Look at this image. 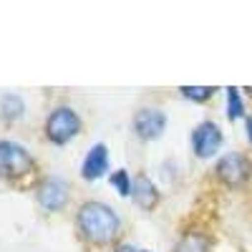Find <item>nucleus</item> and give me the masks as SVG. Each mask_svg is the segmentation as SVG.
<instances>
[{
    "label": "nucleus",
    "mask_w": 252,
    "mask_h": 252,
    "mask_svg": "<svg viewBox=\"0 0 252 252\" xmlns=\"http://www.w3.org/2000/svg\"><path fill=\"white\" fill-rule=\"evenodd\" d=\"M83 134V119L71 103H58L43 119V139L51 146H68Z\"/></svg>",
    "instance_id": "2"
},
{
    "label": "nucleus",
    "mask_w": 252,
    "mask_h": 252,
    "mask_svg": "<svg viewBox=\"0 0 252 252\" xmlns=\"http://www.w3.org/2000/svg\"><path fill=\"white\" fill-rule=\"evenodd\" d=\"M139 252H152V250H139Z\"/></svg>",
    "instance_id": "18"
},
{
    "label": "nucleus",
    "mask_w": 252,
    "mask_h": 252,
    "mask_svg": "<svg viewBox=\"0 0 252 252\" xmlns=\"http://www.w3.org/2000/svg\"><path fill=\"white\" fill-rule=\"evenodd\" d=\"M109 169H111L109 146L103 141L91 144V149L86 152V157H83V161H81V179L83 182H98L106 174H111Z\"/></svg>",
    "instance_id": "8"
},
{
    "label": "nucleus",
    "mask_w": 252,
    "mask_h": 252,
    "mask_svg": "<svg viewBox=\"0 0 252 252\" xmlns=\"http://www.w3.org/2000/svg\"><path fill=\"white\" fill-rule=\"evenodd\" d=\"M215 179L227 189H245L252 179V159L242 152H227L217 157Z\"/></svg>",
    "instance_id": "5"
},
{
    "label": "nucleus",
    "mask_w": 252,
    "mask_h": 252,
    "mask_svg": "<svg viewBox=\"0 0 252 252\" xmlns=\"http://www.w3.org/2000/svg\"><path fill=\"white\" fill-rule=\"evenodd\" d=\"M26 116V98L15 94V91H8L0 96V121L5 126H13L18 124L20 119Z\"/></svg>",
    "instance_id": "11"
},
{
    "label": "nucleus",
    "mask_w": 252,
    "mask_h": 252,
    "mask_svg": "<svg viewBox=\"0 0 252 252\" xmlns=\"http://www.w3.org/2000/svg\"><path fill=\"white\" fill-rule=\"evenodd\" d=\"M166 114L159 106H141L134 116H131V131L139 141L149 144V141H159L166 131Z\"/></svg>",
    "instance_id": "7"
},
{
    "label": "nucleus",
    "mask_w": 252,
    "mask_h": 252,
    "mask_svg": "<svg viewBox=\"0 0 252 252\" xmlns=\"http://www.w3.org/2000/svg\"><path fill=\"white\" fill-rule=\"evenodd\" d=\"M111 252H139V247H134V245H129V242H119Z\"/></svg>",
    "instance_id": "15"
},
{
    "label": "nucleus",
    "mask_w": 252,
    "mask_h": 252,
    "mask_svg": "<svg viewBox=\"0 0 252 252\" xmlns=\"http://www.w3.org/2000/svg\"><path fill=\"white\" fill-rule=\"evenodd\" d=\"M38 174V159L15 139H0V179L23 182Z\"/></svg>",
    "instance_id": "3"
},
{
    "label": "nucleus",
    "mask_w": 252,
    "mask_h": 252,
    "mask_svg": "<svg viewBox=\"0 0 252 252\" xmlns=\"http://www.w3.org/2000/svg\"><path fill=\"white\" fill-rule=\"evenodd\" d=\"M212 235L204 229H187L177 237L172 252H212Z\"/></svg>",
    "instance_id": "10"
},
{
    "label": "nucleus",
    "mask_w": 252,
    "mask_h": 252,
    "mask_svg": "<svg viewBox=\"0 0 252 252\" xmlns=\"http://www.w3.org/2000/svg\"><path fill=\"white\" fill-rule=\"evenodd\" d=\"M222 144H224V131H222V126L212 119L199 121L192 129V134H189V146H192V154L199 161L215 159L222 149Z\"/></svg>",
    "instance_id": "6"
},
{
    "label": "nucleus",
    "mask_w": 252,
    "mask_h": 252,
    "mask_svg": "<svg viewBox=\"0 0 252 252\" xmlns=\"http://www.w3.org/2000/svg\"><path fill=\"white\" fill-rule=\"evenodd\" d=\"M76 237L86 247H116L124 232V220L101 199H86L73 212Z\"/></svg>",
    "instance_id": "1"
},
{
    "label": "nucleus",
    "mask_w": 252,
    "mask_h": 252,
    "mask_svg": "<svg viewBox=\"0 0 252 252\" xmlns=\"http://www.w3.org/2000/svg\"><path fill=\"white\" fill-rule=\"evenodd\" d=\"M224 98H227V119L232 121V124L245 121V119H247V106H245L242 89L227 86V89H224Z\"/></svg>",
    "instance_id": "12"
},
{
    "label": "nucleus",
    "mask_w": 252,
    "mask_h": 252,
    "mask_svg": "<svg viewBox=\"0 0 252 252\" xmlns=\"http://www.w3.org/2000/svg\"><path fill=\"white\" fill-rule=\"evenodd\" d=\"M109 184L114 187V192L119 197H131V189H134V177L129 169H114L109 174Z\"/></svg>",
    "instance_id": "13"
},
{
    "label": "nucleus",
    "mask_w": 252,
    "mask_h": 252,
    "mask_svg": "<svg viewBox=\"0 0 252 252\" xmlns=\"http://www.w3.org/2000/svg\"><path fill=\"white\" fill-rule=\"evenodd\" d=\"M242 91H247V96L252 98V86H247V89H242Z\"/></svg>",
    "instance_id": "17"
},
{
    "label": "nucleus",
    "mask_w": 252,
    "mask_h": 252,
    "mask_svg": "<svg viewBox=\"0 0 252 252\" xmlns=\"http://www.w3.org/2000/svg\"><path fill=\"white\" fill-rule=\"evenodd\" d=\"M245 136H247V144L252 146V114H247L245 119Z\"/></svg>",
    "instance_id": "16"
},
{
    "label": "nucleus",
    "mask_w": 252,
    "mask_h": 252,
    "mask_svg": "<svg viewBox=\"0 0 252 252\" xmlns=\"http://www.w3.org/2000/svg\"><path fill=\"white\" fill-rule=\"evenodd\" d=\"M131 202L141 209V212H154L161 204V192L152 177H146L144 172L134 174V189H131Z\"/></svg>",
    "instance_id": "9"
},
{
    "label": "nucleus",
    "mask_w": 252,
    "mask_h": 252,
    "mask_svg": "<svg viewBox=\"0 0 252 252\" xmlns=\"http://www.w3.org/2000/svg\"><path fill=\"white\" fill-rule=\"evenodd\" d=\"M182 98L192 101V103H207L209 98H215V94L220 91L217 86H179L177 89Z\"/></svg>",
    "instance_id": "14"
},
{
    "label": "nucleus",
    "mask_w": 252,
    "mask_h": 252,
    "mask_svg": "<svg viewBox=\"0 0 252 252\" xmlns=\"http://www.w3.org/2000/svg\"><path fill=\"white\" fill-rule=\"evenodd\" d=\"M33 197H35V204L43 212L58 215L71 202V184L58 174H46L33 184Z\"/></svg>",
    "instance_id": "4"
}]
</instances>
